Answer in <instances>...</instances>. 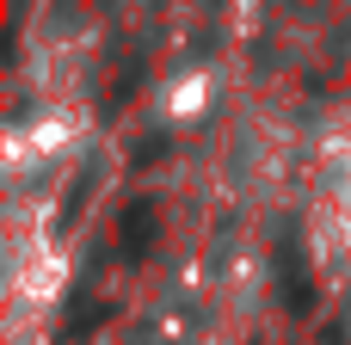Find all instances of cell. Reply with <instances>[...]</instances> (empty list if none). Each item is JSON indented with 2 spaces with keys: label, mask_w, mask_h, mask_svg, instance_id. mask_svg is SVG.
Listing matches in <instances>:
<instances>
[{
  "label": "cell",
  "mask_w": 351,
  "mask_h": 345,
  "mask_svg": "<svg viewBox=\"0 0 351 345\" xmlns=\"http://www.w3.org/2000/svg\"><path fill=\"white\" fill-rule=\"evenodd\" d=\"M315 198H321V222L333 235H351V123L333 130L321 142V160H315Z\"/></svg>",
  "instance_id": "1"
}]
</instances>
